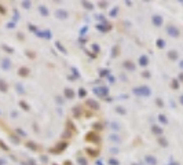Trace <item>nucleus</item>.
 <instances>
[{"instance_id": "f257e3e1", "label": "nucleus", "mask_w": 183, "mask_h": 165, "mask_svg": "<svg viewBox=\"0 0 183 165\" xmlns=\"http://www.w3.org/2000/svg\"><path fill=\"white\" fill-rule=\"evenodd\" d=\"M88 103H90V106H91V107H95V109H98V103H97V102L94 103L92 101H90V102H88Z\"/></svg>"}, {"instance_id": "f03ea898", "label": "nucleus", "mask_w": 183, "mask_h": 165, "mask_svg": "<svg viewBox=\"0 0 183 165\" xmlns=\"http://www.w3.org/2000/svg\"><path fill=\"white\" fill-rule=\"evenodd\" d=\"M154 22H155L157 25H160V24L162 22V19H160V18H157V17H155V18H154Z\"/></svg>"}, {"instance_id": "7ed1b4c3", "label": "nucleus", "mask_w": 183, "mask_h": 165, "mask_svg": "<svg viewBox=\"0 0 183 165\" xmlns=\"http://www.w3.org/2000/svg\"><path fill=\"white\" fill-rule=\"evenodd\" d=\"M66 96H73V94H72V91H70V89H66Z\"/></svg>"}, {"instance_id": "20e7f679", "label": "nucleus", "mask_w": 183, "mask_h": 165, "mask_svg": "<svg viewBox=\"0 0 183 165\" xmlns=\"http://www.w3.org/2000/svg\"><path fill=\"white\" fill-rule=\"evenodd\" d=\"M142 65H146V63H147V61H146V58H145V56H143V58H142Z\"/></svg>"}, {"instance_id": "39448f33", "label": "nucleus", "mask_w": 183, "mask_h": 165, "mask_svg": "<svg viewBox=\"0 0 183 165\" xmlns=\"http://www.w3.org/2000/svg\"><path fill=\"white\" fill-rule=\"evenodd\" d=\"M180 101H182V103H183V96H182V98H180Z\"/></svg>"}]
</instances>
